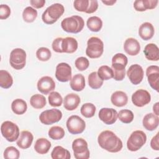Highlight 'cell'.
Instances as JSON below:
<instances>
[{"instance_id": "obj_1", "label": "cell", "mask_w": 159, "mask_h": 159, "mask_svg": "<svg viewBox=\"0 0 159 159\" xmlns=\"http://www.w3.org/2000/svg\"><path fill=\"white\" fill-rule=\"evenodd\" d=\"M98 142L102 148L111 153H117L123 147L122 140L113 132L107 130L99 134Z\"/></svg>"}, {"instance_id": "obj_28", "label": "cell", "mask_w": 159, "mask_h": 159, "mask_svg": "<svg viewBox=\"0 0 159 159\" xmlns=\"http://www.w3.org/2000/svg\"><path fill=\"white\" fill-rule=\"evenodd\" d=\"M70 87L75 91H81L85 87V79L83 75L76 74L70 80Z\"/></svg>"}, {"instance_id": "obj_18", "label": "cell", "mask_w": 159, "mask_h": 159, "mask_svg": "<svg viewBox=\"0 0 159 159\" xmlns=\"http://www.w3.org/2000/svg\"><path fill=\"white\" fill-rule=\"evenodd\" d=\"M38 90L43 94H48L55 88V83L53 78L48 76H45L40 78L37 82Z\"/></svg>"}, {"instance_id": "obj_40", "label": "cell", "mask_w": 159, "mask_h": 159, "mask_svg": "<svg viewBox=\"0 0 159 159\" xmlns=\"http://www.w3.org/2000/svg\"><path fill=\"white\" fill-rule=\"evenodd\" d=\"M48 102L52 107H59L62 104L63 98L60 94L57 91H52L48 97Z\"/></svg>"}, {"instance_id": "obj_41", "label": "cell", "mask_w": 159, "mask_h": 159, "mask_svg": "<svg viewBox=\"0 0 159 159\" xmlns=\"http://www.w3.org/2000/svg\"><path fill=\"white\" fill-rule=\"evenodd\" d=\"M51 51L47 47H40L36 52V57L42 61H47L51 58Z\"/></svg>"}, {"instance_id": "obj_17", "label": "cell", "mask_w": 159, "mask_h": 159, "mask_svg": "<svg viewBox=\"0 0 159 159\" xmlns=\"http://www.w3.org/2000/svg\"><path fill=\"white\" fill-rule=\"evenodd\" d=\"M146 75L150 86L158 92L159 67L157 65L149 66L146 70Z\"/></svg>"}, {"instance_id": "obj_12", "label": "cell", "mask_w": 159, "mask_h": 159, "mask_svg": "<svg viewBox=\"0 0 159 159\" xmlns=\"http://www.w3.org/2000/svg\"><path fill=\"white\" fill-rule=\"evenodd\" d=\"M73 6L78 11L91 14L98 9V2L96 0H76Z\"/></svg>"}, {"instance_id": "obj_9", "label": "cell", "mask_w": 159, "mask_h": 159, "mask_svg": "<svg viewBox=\"0 0 159 159\" xmlns=\"http://www.w3.org/2000/svg\"><path fill=\"white\" fill-rule=\"evenodd\" d=\"M73 154L76 159H88L89 158L90 153L88 147L87 142L82 139H75L72 143Z\"/></svg>"}, {"instance_id": "obj_35", "label": "cell", "mask_w": 159, "mask_h": 159, "mask_svg": "<svg viewBox=\"0 0 159 159\" xmlns=\"http://www.w3.org/2000/svg\"><path fill=\"white\" fill-rule=\"evenodd\" d=\"M37 17V11L34 8L28 6L24 9L22 12V17L25 22L30 23L34 22Z\"/></svg>"}, {"instance_id": "obj_20", "label": "cell", "mask_w": 159, "mask_h": 159, "mask_svg": "<svg viewBox=\"0 0 159 159\" xmlns=\"http://www.w3.org/2000/svg\"><path fill=\"white\" fill-rule=\"evenodd\" d=\"M80 102V98L78 94L70 93L63 99V106L67 111H73L78 107Z\"/></svg>"}, {"instance_id": "obj_50", "label": "cell", "mask_w": 159, "mask_h": 159, "mask_svg": "<svg viewBox=\"0 0 159 159\" xmlns=\"http://www.w3.org/2000/svg\"><path fill=\"white\" fill-rule=\"evenodd\" d=\"M102 2L107 6H112L114 3L116 2V0H110V1H102Z\"/></svg>"}, {"instance_id": "obj_32", "label": "cell", "mask_w": 159, "mask_h": 159, "mask_svg": "<svg viewBox=\"0 0 159 159\" xmlns=\"http://www.w3.org/2000/svg\"><path fill=\"white\" fill-rule=\"evenodd\" d=\"M13 83V79L11 74L6 70H0V86L4 89L11 88Z\"/></svg>"}, {"instance_id": "obj_29", "label": "cell", "mask_w": 159, "mask_h": 159, "mask_svg": "<svg viewBox=\"0 0 159 159\" xmlns=\"http://www.w3.org/2000/svg\"><path fill=\"white\" fill-rule=\"evenodd\" d=\"M11 109L12 112L17 115L24 114L27 109V102L22 99H16L11 104Z\"/></svg>"}, {"instance_id": "obj_46", "label": "cell", "mask_w": 159, "mask_h": 159, "mask_svg": "<svg viewBox=\"0 0 159 159\" xmlns=\"http://www.w3.org/2000/svg\"><path fill=\"white\" fill-rule=\"evenodd\" d=\"M158 1L157 0H143V3L145 11L147 9H155L158 4Z\"/></svg>"}, {"instance_id": "obj_23", "label": "cell", "mask_w": 159, "mask_h": 159, "mask_svg": "<svg viewBox=\"0 0 159 159\" xmlns=\"http://www.w3.org/2000/svg\"><path fill=\"white\" fill-rule=\"evenodd\" d=\"M78 46V42L75 38L71 37L63 38L61 42V50L63 53H73L76 52Z\"/></svg>"}, {"instance_id": "obj_34", "label": "cell", "mask_w": 159, "mask_h": 159, "mask_svg": "<svg viewBox=\"0 0 159 159\" xmlns=\"http://www.w3.org/2000/svg\"><path fill=\"white\" fill-rule=\"evenodd\" d=\"M88 84L90 88L94 89L100 88L103 84V80H102L98 76V72L93 71L88 76Z\"/></svg>"}, {"instance_id": "obj_44", "label": "cell", "mask_w": 159, "mask_h": 159, "mask_svg": "<svg viewBox=\"0 0 159 159\" xmlns=\"http://www.w3.org/2000/svg\"><path fill=\"white\" fill-rule=\"evenodd\" d=\"M11 14V9L6 4H1L0 6V19H6L9 17Z\"/></svg>"}, {"instance_id": "obj_24", "label": "cell", "mask_w": 159, "mask_h": 159, "mask_svg": "<svg viewBox=\"0 0 159 159\" xmlns=\"http://www.w3.org/2000/svg\"><path fill=\"white\" fill-rule=\"evenodd\" d=\"M155 33V29L153 25L148 22H144L140 25L139 29V36L144 40L151 39Z\"/></svg>"}, {"instance_id": "obj_6", "label": "cell", "mask_w": 159, "mask_h": 159, "mask_svg": "<svg viewBox=\"0 0 159 159\" xmlns=\"http://www.w3.org/2000/svg\"><path fill=\"white\" fill-rule=\"evenodd\" d=\"M147 141V136L142 130H135L130 135L127 142V147L131 152L139 150Z\"/></svg>"}, {"instance_id": "obj_21", "label": "cell", "mask_w": 159, "mask_h": 159, "mask_svg": "<svg viewBox=\"0 0 159 159\" xmlns=\"http://www.w3.org/2000/svg\"><path fill=\"white\" fill-rule=\"evenodd\" d=\"M33 139L34 136L28 130H23L20 132L16 144L22 149H27L31 146Z\"/></svg>"}, {"instance_id": "obj_2", "label": "cell", "mask_w": 159, "mask_h": 159, "mask_svg": "<svg viewBox=\"0 0 159 159\" xmlns=\"http://www.w3.org/2000/svg\"><path fill=\"white\" fill-rule=\"evenodd\" d=\"M128 63L127 57L121 53H116L112 58L111 68L113 71V78L116 81H122L125 76V66Z\"/></svg>"}, {"instance_id": "obj_25", "label": "cell", "mask_w": 159, "mask_h": 159, "mask_svg": "<svg viewBox=\"0 0 159 159\" xmlns=\"http://www.w3.org/2000/svg\"><path fill=\"white\" fill-rule=\"evenodd\" d=\"M145 58L150 61H158L159 60V50L155 43L147 44L143 50Z\"/></svg>"}, {"instance_id": "obj_4", "label": "cell", "mask_w": 159, "mask_h": 159, "mask_svg": "<svg viewBox=\"0 0 159 159\" xmlns=\"http://www.w3.org/2000/svg\"><path fill=\"white\" fill-rule=\"evenodd\" d=\"M61 26L63 30L66 32L77 34L83 30L84 22L81 16H72L63 19Z\"/></svg>"}, {"instance_id": "obj_39", "label": "cell", "mask_w": 159, "mask_h": 159, "mask_svg": "<svg viewBox=\"0 0 159 159\" xmlns=\"http://www.w3.org/2000/svg\"><path fill=\"white\" fill-rule=\"evenodd\" d=\"M117 117L122 122L129 124L134 120V115L132 111L129 109H122L119 112Z\"/></svg>"}, {"instance_id": "obj_10", "label": "cell", "mask_w": 159, "mask_h": 159, "mask_svg": "<svg viewBox=\"0 0 159 159\" xmlns=\"http://www.w3.org/2000/svg\"><path fill=\"white\" fill-rule=\"evenodd\" d=\"M66 124L68 132L74 135L81 134L86 128L84 120L76 115H73L69 117Z\"/></svg>"}, {"instance_id": "obj_37", "label": "cell", "mask_w": 159, "mask_h": 159, "mask_svg": "<svg viewBox=\"0 0 159 159\" xmlns=\"http://www.w3.org/2000/svg\"><path fill=\"white\" fill-rule=\"evenodd\" d=\"M98 75L102 80H108L113 78V71L111 67L107 65L100 66L98 71Z\"/></svg>"}, {"instance_id": "obj_22", "label": "cell", "mask_w": 159, "mask_h": 159, "mask_svg": "<svg viewBox=\"0 0 159 159\" xmlns=\"http://www.w3.org/2000/svg\"><path fill=\"white\" fill-rule=\"evenodd\" d=\"M158 117L153 113L147 114L144 116L142 120L143 126L146 130L149 131H153L155 130L158 125Z\"/></svg>"}, {"instance_id": "obj_13", "label": "cell", "mask_w": 159, "mask_h": 159, "mask_svg": "<svg viewBox=\"0 0 159 159\" xmlns=\"http://www.w3.org/2000/svg\"><path fill=\"white\" fill-rule=\"evenodd\" d=\"M127 75L130 82L137 85L140 84L143 78L144 72L142 67L138 64L132 65L127 71Z\"/></svg>"}, {"instance_id": "obj_42", "label": "cell", "mask_w": 159, "mask_h": 159, "mask_svg": "<svg viewBox=\"0 0 159 159\" xmlns=\"http://www.w3.org/2000/svg\"><path fill=\"white\" fill-rule=\"evenodd\" d=\"M3 156L6 159H18L20 156V152L16 147L10 146L5 149Z\"/></svg>"}, {"instance_id": "obj_5", "label": "cell", "mask_w": 159, "mask_h": 159, "mask_svg": "<svg viewBox=\"0 0 159 159\" xmlns=\"http://www.w3.org/2000/svg\"><path fill=\"white\" fill-rule=\"evenodd\" d=\"M104 52L103 42L97 37L89 38L87 42L86 54L91 58H99Z\"/></svg>"}, {"instance_id": "obj_48", "label": "cell", "mask_w": 159, "mask_h": 159, "mask_svg": "<svg viewBox=\"0 0 159 159\" xmlns=\"http://www.w3.org/2000/svg\"><path fill=\"white\" fill-rule=\"evenodd\" d=\"M30 3L32 7L36 9H40L44 6L45 4V0H31L30 1Z\"/></svg>"}, {"instance_id": "obj_27", "label": "cell", "mask_w": 159, "mask_h": 159, "mask_svg": "<svg viewBox=\"0 0 159 159\" xmlns=\"http://www.w3.org/2000/svg\"><path fill=\"white\" fill-rule=\"evenodd\" d=\"M50 142L45 138L38 139L34 145V149L39 154H46L51 148Z\"/></svg>"}, {"instance_id": "obj_3", "label": "cell", "mask_w": 159, "mask_h": 159, "mask_svg": "<svg viewBox=\"0 0 159 159\" xmlns=\"http://www.w3.org/2000/svg\"><path fill=\"white\" fill-rule=\"evenodd\" d=\"M64 6L60 3H55L48 6L42 15V19L46 24H53L63 15Z\"/></svg>"}, {"instance_id": "obj_7", "label": "cell", "mask_w": 159, "mask_h": 159, "mask_svg": "<svg viewBox=\"0 0 159 159\" xmlns=\"http://www.w3.org/2000/svg\"><path fill=\"white\" fill-rule=\"evenodd\" d=\"M1 132L2 135L8 142H12L17 140L19 137V128L15 123L6 120L2 123L1 125Z\"/></svg>"}, {"instance_id": "obj_31", "label": "cell", "mask_w": 159, "mask_h": 159, "mask_svg": "<svg viewBox=\"0 0 159 159\" xmlns=\"http://www.w3.org/2000/svg\"><path fill=\"white\" fill-rule=\"evenodd\" d=\"M88 28L92 32H99L102 27V21L98 16H92L88 19L86 22Z\"/></svg>"}, {"instance_id": "obj_8", "label": "cell", "mask_w": 159, "mask_h": 159, "mask_svg": "<svg viewBox=\"0 0 159 159\" xmlns=\"http://www.w3.org/2000/svg\"><path fill=\"white\" fill-rule=\"evenodd\" d=\"M26 52L24 50L16 48L13 49L9 57V63L11 66L15 70L22 69L26 64Z\"/></svg>"}, {"instance_id": "obj_43", "label": "cell", "mask_w": 159, "mask_h": 159, "mask_svg": "<svg viewBox=\"0 0 159 159\" xmlns=\"http://www.w3.org/2000/svg\"><path fill=\"white\" fill-rule=\"evenodd\" d=\"M75 65L76 68L78 70L84 71L88 68L89 65V61L86 57H80L76 59L75 61Z\"/></svg>"}, {"instance_id": "obj_47", "label": "cell", "mask_w": 159, "mask_h": 159, "mask_svg": "<svg viewBox=\"0 0 159 159\" xmlns=\"http://www.w3.org/2000/svg\"><path fill=\"white\" fill-rule=\"evenodd\" d=\"M150 146L152 149L155 150H159V144H158V132L152 139L150 142Z\"/></svg>"}, {"instance_id": "obj_26", "label": "cell", "mask_w": 159, "mask_h": 159, "mask_svg": "<svg viewBox=\"0 0 159 159\" xmlns=\"http://www.w3.org/2000/svg\"><path fill=\"white\" fill-rule=\"evenodd\" d=\"M111 101L113 105L117 107H122L127 104L128 96L124 91H117L111 95Z\"/></svg>"}, {"instance_id": "obj_11", "label": "cell", "mask_w": 159, "mask_h": 159, "mask_svg": "<svg viewBox=\"0 0 159 159\" xmlns=\"http://www.w3.org/2000/svg\"><path fill=\"white\" fill-rule=\"evenodd\" d=\"M62 117V112L57 109H51L41 112L39 120L43 124L51 125L58 122Z\"/></svg>"}, {"instance_id": "obj_49", "label": "cell", "mask_w": 159, "mask_h": 159, "mask_svg": "<svg viewBox=\"0 0 159 159\" xmlns=\"http://www.w3.org/2000/svg\"><path fill=\"white\" fill-rule=\"evenodd\" d=\"M158 104H159V102H156L153 106V111L154 112V114H155L156 116H158L159 115V112H158Z\"/></svg>"}, {"instance_id": "obj_15", "label": "cell", "mask_w": 159, "mask_h": 159, "mask_svg": "<svg viewBox=\"0 0 159 159\" xmlns=\"http://www.w3.org/2000/svg\"><path fill=\"white\" fill-rule=\"evenodd\" d=\"M55 77L60 82H67L71 79V67L66 63H60L56 66Z\"/></svg>"}, {"instance_id": "obj_38", "label": "cell", "mask_w": 159, "mask_h": 159, "mask_svg": "<svg viewBox=\"0 0 159 159\" xmlns=\"http://www.w3.org/2000/svg\"><path fill=\"white\" fill-rule=\"evenodd\" d=\"M96 111V106L90 102H87L82 105L81 107V114L86 118H91L95 114Z\"/></svg>"}, {"instance_id": "obj_33", "label": "cell", "mask_w": 159, "mask_h": 159, "mask_svg": "<svg viewBox=\"0 0 159 159\" xmlns=\"http://www.w3.org/2000/svg\"><path fill=\"white\" fill-rule=\"evenodd\" d=\"M30 104L35 109H42L47 104L46 98L44 96L40 94H34L30 99Z\"/></svg>"}, {"instance_id": "obj_45", "label": "cell", "mask_w": 159, "mask_h": 159, "mask_svg": "<svg viewBox=\"0 0 159 159\" xmlns=\"http://www.w3.org/2000/svg\"><path fill=\"white\" fill-rule=\"evenodd\" d=\"M62 40H63V38L58 37L53 41L52 44V47L54 52L57 53H63L61 50Z\"/></svg>"}, {"instance_id": "obj_36", "label": "cell", "mask_w": 159, "mask_h": 159, "mask_svg": "<svg viewBox=\"0 0 159 159\" xmlns=\"http://www.w3.org/2000/svg\"><path fill=\"white\" fill-rule=\"evenodd\" d=\"M48 134L50 138L53 140H60L65 136V130L60 126H53L48 132Z\"/></svg>"}, {"instance_id": "obj_19", "label": "cell", "mask_w": 159, "mask_h": 159, "mask_svg": "<svg viewBox=\"0 0 159 159\" xmlns=\"http://www.w3.org/2000/svg\"><path fill=\"white\" fill-rule=\"evenodd\" d=\"M125 52L129 55H137L140 50V45L137 40L134 38H128L125 40L124 44Z\"/></svg>"}, {"instance_id": "obj_16", "label": "cell", "mask_w": 159, "mask_h": 159, "mask_svg": "<svg viewBox=\"0 0 159 159\" xmlns=\"http://www.w3.org/2000/svg\"><path fill=\"white\" fill-rule=\"evenodd\" d=\"M117 112L113 108L103 107L99 112V118L104 124L112 125L115 123L117 119Z\"/></svg>"}, {"instance_id": "obj_14", "label": "cell", "mask_w": 159, "mask_h": 159, "mask_svg": "<svg viewBox=\"0 0 159 159\" xmlns=\"http://www.w3.org/2000/svg\"><path fill=\"white\" fill-rule=\"evenodd\" d=\"M151 101L150 94L145 89H140L132 95V103L137 107H143L148 104Z\"/></svg>"}, {"instance_id": "obj_30", "label": "cell", "mask_w": 159, "mask_h": 159, "mask_svg": "<svg viewBox=\"0 0 159 159\" xmlns=\"http://www.w3.org/2000/svg\"><path fill=\"white\" fill-rule=\"evenodd\" d=\"M51 157L53 159H70L71 155L68 150L61 146H56L51 153Z\"/></svg>"}]
</instances>
